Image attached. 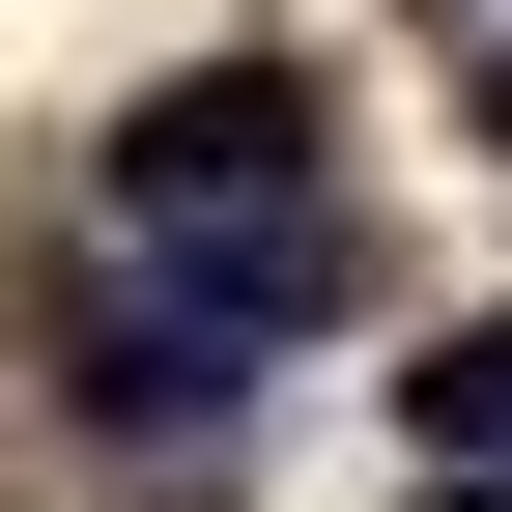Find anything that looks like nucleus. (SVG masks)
Instances as JSON below:
<instances>
[{
  "label": "nucleus",
  "instance_id": "nucleus-5",
  "mask_svg": "<svg viewBox=\"0 0 512 512\" xmlns=\"http://www.w3.org/2000/svg\"><path fill=\"white\" fill-rule=\"evenodd\" d=\"M427 512H512V484H427Z\"/></svg>",
  "mask_w": 512,
  "mask_h": 512
},
{
  "label": "nucleus",
  "instance_id": "nucleus-3",
  "mask_svg": "<svg viewBox=\"0 0 512 512\" xmlns=\"http://www.w3.org/2000/svg\"><path fill=\"white\" fill-rule=\"evenodd\" d=\"M399 456L427 484H512V313H456V342L399 370Z\"/></svg>",
  "mask_w": 512,
  "mask_h": 512
},
{
  "label": "nucleus",
  "instance_id": "nucleus-1",
  "mask_svg": "<svg viewBox=\"0 0 512 512\" xmlns=\"http://www.w3.org/2000/svg\"><path fill=\"white\" fill-rule=\"evenodd\" d=\"M313 143H342V86H313L285 29H228V57H171V86L114 114V228H143V256H200V228H285V200H313Z\"/></svg>",
  "mask_w": 512,
  "mask_h": 512
},
{
  "label": "nucleus",
  "instance_id": "nucleus-4",
  "mask_svg": "<svg viewBox=\"0 0 512 512\" xmlns=\"http://www.w3.org/2000/svg\"><path fill=\"white\" fill-rule=\"evenodd\" d=\"M484 171H512V57H484Z\"/></svg>",
  "mask_w": 512,
  "mask_h": 512
},
{
  "label": "nucleus",
  "instance_id": "nucleus-2",
  "mask_svg": "<svg viewBox=\"0 0 512 512\" xmlns=\"http://www.w3.org/2000/svg\"><path fill=\"white\" fill-rule=\"evenodd\" d=\"M228 399H256V370H228L171 285H143V313H86V427H143V456H171V427H228Z\"/></svg>",
  "mask_w": 512,
  "mask_h": 512
}]
</instances>
